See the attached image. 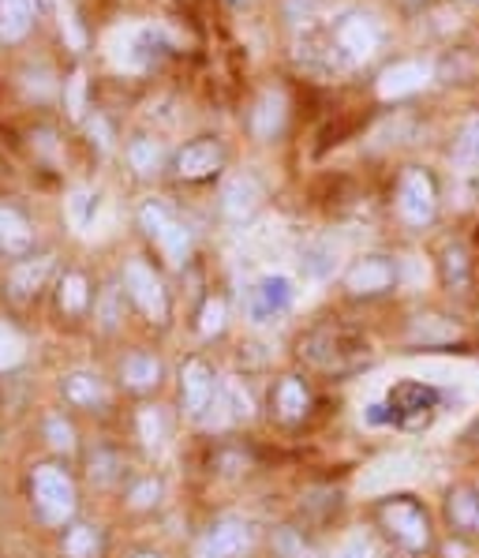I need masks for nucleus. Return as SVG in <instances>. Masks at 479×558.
Returning <instances> with one entry per match:
<instances>
[{
	"label": "nucleus",
	"instance_id": "obj_42",
	"mask_svg": "<svg viewBox=\"0 0 479 558\" xmlns=\"http://www.w3.org/2000/svg\"><path fill=\"white\" fill-rule=\"evenodd\" d=\"M101 315H106V326H116L120 315H116V293H113V289H109L106 300H101Z\"/></svg>",
	"mask_w": 479,
	"mask_h": 558
},
{
	"label": "nucleus",
	"instance_id": "obj_25",
	"mask_svg": "<svg viewBox=\"0 0 479 558\" xmlns=\"http://www.w3.org/2000/svg\"><path fill=\"white\" fill-rule=\"evenodd\" d=\"M127 161H132V169L139 177H158L161 166H165V150L153 140H135L132 147H127Z\"/></svg>",
	"mask_w": 479,
	"mask_h": 558
},
{
	"label": "nucleus",
	"instance_id": "obj_37",
	"mask_svg": "<svg viewBox=\"0 0 479 558\" xmlns=\"http://www.w3.org/2000/svg\"><path fill=\"white\" fill-rule=\"evenodd\" d=\"M46 435H49V442H53L57 450H64V453H72V450H75V432H72V424H67V420L53 416V420L46 424Z\"/></svg>",
	"mask_w": 479,
	"mask_h": 558
},
{
	"label": "nucleus",
	"instance_id": "obj_17",
	"mask_svg": "<svg viewBox=\"0 0 479 558\" xmlns=\"http://www.w3.org/2000/svg\"><path fill=\"white\" fill-rule=\"evenodd\" d=\"M38 0H0V41H23L34 27Z\"/></svg>",
	"mask_w": 479,
	"mask_h": 558
},
{
	"label": "nucleus",
	"instance_id": "obj_2",
	"mask_svg": "<svg viewBox=\"0 0 479 558\" xmlns=\"http://www.w3.org/2000/svg\"><path fill=\"white\" fill-rule=\"evenodd\" d=\"M379 521L405 551L419 555V551H427V544H431V521H427V510L413 499H382Z\"/></svg>",
	"mask_w": 479,
	"mask_h": 558
},
{
	"label": "nucleus",
	"instance_id": "obj_9",
	"mask_svg": "<svg viewBox=\"0 0 479 558\" xmlns=\"http://www.w3.org/2000/svg\"><path fill=\"white\" fill-rule=\"evenodd\" d=\"M213 393H218V379H213L207 360H187L180 367V398H184V409L192 416H207Z\"/></svg>",
	"mask_w": 479,
	"mask_h": 558
},
{
	"label": "nucleus",
	"instance_id": "obj_36",
	"mask_svg": "<svg viewBox=\"0 0 479 558\" xmlns=\"http://www.w3.org/2000/svg\"><path fill=\"white\" fill-rule=\"evenodd\" d=\"M161 499V480H143V484L132 487V495H127V502L135 506V510H147V506H158Z\"/></svg>",
	"mask_w": 479,
	"mask_h": 558
},
{
	"label": "nucleus",
	"instance_id": "obj_39",
	"mask_svg": "<svg viewBox=\"0 0 479 558\" xmlns=\"http://www.w3.org/2000/svg\"><path fill=\"white\" fill-rule=\"evenodd\" d=\"M465 278H468L465 252L460 247H446V281L450 286H465Z\"/></svg>",
	"mask_w": 479,
	"mask_h": 558
},
{
	"label": "nucleus",
	"instance_id": "obj_1",
	"mask_svg": "<svg viewBox=\"0 0 479 558\" xmlns=\"http://www.w3.org/2000/svg\"><path fill=\"white\" fill-rule=\"evenodd\" d=\"M109 60L116 72H150L169 49V31L153 27V23H132V27H116L106 41Z\"/></svg>",
	"mask_w": 479,
	"mask_h": 558
},
{
	"label": "nucleus",
	"instance_id": "obj_5",
	"mask_svg": "<svg viewBox=\"0 0 479 558\" xmlns=\"http://www.w3.org/2000/svg\"><path fill=\"white\" fill-rule=\"evenodd\" d=\"M124 289L147 319L153 323L169 319V296H165V289H161V278L143 259H132L124 266Z\"/></svg>",
	"mask_w": 479,
	"mask_h": 558
},
{
	"label": "nucleus",
	"instance_id": "obj_6",
	"mask_svg": "<svg viewBox=\"0 0 479 558\" xmlns=\"http://www.w3.org/2000/svg\"><path fill=\"white\" fill-rule=\"evenodd\" d=\"M296 300V286L288 274H267V278L255 281V289L247 293V315L255 323H270L278 315H285Z\"/></svg>",
	"mask_w": 479,
	"mask_h": 558
},
{
	"label": "nucleus",
	"instance_id": "obj_41",
	"mask_svg": "<svg viewBox=\"0 0 479 558\" xmlns=\"http://www.w3.org/2000/svg\"><path fill=\"white\" fill-rule=\"evenodd\" d=\"M90 135H98V147H101V150L113 147V132H109L106 117H94V120H90Z\"/></svg>",
	"mask_w": 479,
	"mask_h": 558
},
{
	"label": "nucleus",
	"instance_id": "obj_22",
	"mask_svg": "<svg viewBox=\"0 0 479 558\" xmlns=\"http://www.w3.org/2000/svg\"><path fill=\"white\" fill-rule=\"evenodd\" d=\"M273 405H278L281 420H304L307 405H311V393L299 379H281L278 390H273Z\"/></svg>",
	"mask_w": 479,
	"mask_h": 558
},
{
	"label": "nucleus",
	"instance_id": "obj_3",
	"mask_svg": "<svg viewBox=\"0 0 479 558\" xmlns=\"http://www.w3.org/2000/svg\"><path fill=\"white\" fill-rule=\"evenodd\" d=\"M30 492H34V506H38V513L49 525H64L75 513V484L64 469L38 465L30 476Z\"/></svg>",
	"mask_w": 479,
	"mask_h": 558
},
{
	"label": "nucleus",
	"instance_id": "obj_13",
	"mask_svg": "<svg viewBox=\"0 0 479 558\" xmlns=\"http://www.w3.org/2000/svg\"><path fill=\"white\" fill-rule=\"evenodd\" d=\"M285 117H288V98L281 90H262V98L255 101L251 109V132L255 140H273V135L285 128Z\"/></svg>",
	"mask_w": 479,
	"mask_h": 558
},
{
	"label": "nucleus",
	"instance_id": "obj_31",
	"mask_svg": "<svg viewBox=\"0 0 479 558\" xmlns=\"http://www.w3.org/2000/svg\"><path fill=\"white\" fill-rule=\"evenodd\" d=\"M173 214H169V206L165 203H158V199H147L139 206V226H143V233L158 240L161 233H165L169 226H173Z\"/></svg>",
	"mask_w": 479,
	"mask_h": 558
},
{
	"label": "nucleus",
	"instance_id": "obj_12",
	"mask_svg": "<svg viewBox=\"0 0 479 558\" xmlns=\"http://www.w3.org/2000/svg\"><path fill=\"white\" fill-rule=\"evenodd\" d=\"M393 278H397V270H393L386 259L371 255V259H359L353 270L345 274V289L353 296H379L393 286Z\"/></svg>",
	"mask_w": 479,
	"mask_h": 558
},
{
	"label": "nucleus",
	"instance_id": "obj_43",
	"mask_svg": "<svg viewBox=\"0 0 479 558\" xmlns=\"http://www.w3.org/2000/svg\"><path fill=\"white\" fill-rule=\"evenodd\" d=\"M135 558H158V555H135Z\"/></svg>",
	"mask_w": 479,
	"mask_h": 558
},
{
	"label": "nucleus",
	"instance_id": "obj_26",
	"mask_svg": "<svg viewBox=\"0 0 479 558\" xmlns=\"http://www.w3.org/2000/svg\"><path fill=\"white\" fill-rule=\"evenodd\" d=\"M153 244L161 247V255L169 259V266H180V263L187 259V255H192V229L180 226V221H173V226H169L165 233L153 240Z\"/></svg>",
	"mask_w": 479,
	"mask_h": 558
},
{
	"label": "nucleus",
	"instance_id": "obj_15",
	"mask_svg": "<svg viewBox=\"0 0 479 558\" xmlns=\"http://www.w3.org/2000/svg\"><path fill=\"white\" fill-rule=\"evenodd\" d=\"M210 409H213V416H218V424H244V420H251V398H247V390L236 379L218 383V393H213Z\"/></svg>",
	"mask_w": 479,
	"mask_h": 558
},
{
	"label": "nucleus",
	"instance_id": "obj_29",
	"mask_svg": "<svg viewBox=\"0 0 479 558\" xmlns=\"http://www.w3.org/2000/svg\"><path fill=\"white\" fill-rule=\"evenodd\" d=\"M453 161H457L460 169L479 166V117H472L465 128H460L457 143H453Z\"/></svg>",
	"mask_w": 479,
	"mask_h": 558
},
{
	"label": "nucleus",
	"instance_id": "obj_18",
	"mask_svg": "<svg viewBox=\"0 0 479 558\" xmlns=\"http://www.w3.org/2000/svg\"><path fill=\"white\" fill-rule=\"evenodd\" d=\"M34 244V229L15 206H0V247L8 255H27Z\"/></svg>",
	"mask_w": 479,
	"mask_h": 558
},
{
	"label": "nucleus",
	"instance_id": "obj_16",
	"mask_svg": "<svg viewBox=\"0 0 479 558\" xmlns=\"http://www.w3.org/2000/svg\"><path fill=\"white\" fill-rule=\"evenodd\" d=\"M439 393L423 383H401L397 390L390 393V416L397 420H408V416H423V412L434 409Z\"/></svg>",
	"mask_w": 479,
	"mask_h": 558
},
{
	"label": "nucleus",
	"instance_id": "obj_35",
	"mask_svg": "<svg viewBox=\"0 0 479 558\" xmlns=\"http://www.w3.org/2000/svg\"><path fill=\"white\" fill-rule=\"evenodd\" d=\"M20 360H23V338L12 326L0 323V372H12Z\"/></svg>",
	"mask_w": 479,
	"mask_h": 558
},
{
	"label": "nucleus",
	"instance_id": "obj_20",
	"mask_svg": "<svg viewBox=\"0 0 479 558\" xmlns=\"http://www.w3.org/2000/svg\"><path fill=\"white\" fill-rule=\"evenodd\" d=\"M446 518H450L453 529L479 532V492H472V487H457V492H450Z\"/></svg>",
	"mask_w": 479,
	"mask_h": 558
},
{
	"label": "nucleus",
	"instance_id": "obj_27",
	"mask_svg": "<svg viewBox=\"0 0 479 558\" xmlns=\"http://www.w3.org/2000/svg\"><path fill=\"white\" fill-rule=\"evenodd\" d=\"M90 304V286L83 274H64L60 278V307H64L67 315H83Z\"/></svg>",
	"mask_w": 479,
	"mask_h": 558
},
{
	"label": "nucleus",
	"instance_id": "obj_11",
	"mask_svg": "<svg viewBox=\"0 0 479 558\" xmlns=\"http://www.w3.org/2000/svg\"><path fill=\"white\" fill-rule=\"evenodd\" d=\"M255 532L247 521H221L207 532V539L199 544V558H240L251 547Z\"/></svg>",
	"mask_w": 479,
	"mask_h": 558
},
{
	"label": "nucleus",
	"instance_id": "obj_40",
	"mask_svg": "<svg viewBox=\"0 0 479 558\" xmlns=\"http://www.w3.org/2000/svg\"><path fill=\"white\" fill-rule=\"evenodd\" d=\"M60 27H64L67 41H72L75 49H83V31L75 27V15H72V8H67V4H60Z\"/></svg>",
	"mask_w": 479,
	"mask_h": 558
},
{
	"label": "nucleus",
	"instance_id": "obj_10",
	"mask_svg": "<svg viewBox=\"0 0 479 558\" xmlns=\"http://www.w3.org/2000/svg\"><path fill=\"white\" fill-rule=\"evenodd\" d=\"M262 206V184L251 173H236L221 187V214L236 226H244L247 218H255V210Z\"/></svg>",
	"mask_w": 479,
	"mask_h": 558
},
{
	"label": "nucleus",
	"instance_id": "obj_32",
	"mask_svg": "<svg viewBox=\"0 0 479 558\" xmlns=\"http://www.w3.org/2000/svg\"><path fill=\"white\" fill-rule=\"evenodd\" d=\"M64 109H67V117H72V120H83V113H87V72H83V68H75V72L67 75Z\"/></svg>",
	"mask_w": 479,
	"mask_h": 558
},
{
	"label": "nucleus",
	"instance_id": "obj_30",
	"mask_svg": "<svg viewBox=\"0 0 479 558\" xmlns=\"http://www.w3.org/2000/svg\"><path fill=\"white\" fill-rule=\"evenodd\" d=\"M139 439L147 442V450H161L165 446V416H161V409H153V405H147V409H139Z\"/></svg>",
	"mask_w": 479,
	"mask_h": 558
},
{
	"label": "nucleus",
	"instance_id": "obj_19",
	"mask_svg": "<svg viewBox=\"0 0 479 558\" xmlns=\"http://www.w3.org/2000/svg\"><path fill=\"white\" fill-rule=\"evenodd\" d=\"M49 274H53V255H34V259H23L15 266L8 286H12L15 296H34L49 281Z\"/></svg>",
	"mask_w": 479,
	"mask_h": 558
},
{
	"label": "nucleus",
	"instance_id": "obj_23",
	"mask_svg": "<svg viewBox=\"0 0 479 558\" xmlns=\"http://www.w3.org/2000/svg\"><path fill=\"white\" fill-rule=\"evenodd\" d=\"M120 375L132 390H150V386L161 383V364L150 353H132L120 364Z\"/></svg>",
	"mask_w": 479,
	"mask_h": 558
},
{
	"label": "nucleus",
	"instance_id": "obj_24",
	"mask_svg": "<svg viewBox=\"0 0 479 558\" xmlns=\"http://www.w3.org/2000/svg\"><path fill=\"white\" fill-rule=\"evenodd\" d=\"M94 218H98V195L90 187H75L67 195V221H72L75 233H90Z\"/></svg>",
	"mask_w": 479,
	"mask_h": 558
},
{
	"label": "nucleus",
	"instance_id": "obj_38",
	"mask_svg": "<svg viewBox=\"0 0 479 558\" xmlns=\"http://www.w3.org/2000/svg\"><path fill=\"white\" fill-rule=\"evenodd\" d=\"M333 558H379V551H374V544L364 532H356V536H348L345 544H341V551Z\"/></svg>",
	"mask_w": 479,
	"mask_h": 558
},
{
	"label": "nucleus",
	"instance_id": "obj_4",
	"mask_svg": "<svg viewBox=\"0 0 479 558\" xmlns=\"http://www.w3.org/2000/svg\"><path fill=\"white\" fill-rule=\"evenodd\" d=\"M439 210V195H434V180L423 173V169H405L397 187V214L408 221V226L423 229L427 221Z\"/></svg>",
	"mask_w": 479,
	"mask_h": 558
},
{
	"label": "nucleus",
	"instance_id": "obj_34",
	"mask_svg": "<svg viewBox=\"0 0 479 558\" xmlns=\"http://www.w3.org/2000/svg\"><path fill=\"white\" fill-rule=\"evenodd\" d=\"M413 338L416 341H423V345H439V341H453L457 338V326H442L434 315H427V319H419L416 323V330H413Z\"/></svg>",
	"mask_w": 479,
	"mask_h": 558
},
{
	"label": "nucleus",
	"instance_id": "obj_14",
	"mask_svg": "<svg viewBox=\"0 0 479 558\" xmlns=\"http://www.w3.org/2000/svg\"><path fill=\"white\" fill-rule=\"evenodd\" d=\"M221 161H225V154H221L218 143H192V147H184L176 154V173L184 180H202L210 173H218Z\"/></svg>",
	"mask_w": 479,
	"mask_h": 558
},
{
	"label": "nucleus",
	"instance_id": "obj_21",
	"mask_svg": "<svg viewBox=\"0 0 479 558\" xmlns=\"http://www.w3.org/2000/svg\"><path fill=\"white\" fill-rule=\"evenodd\" d=\"M64 398L72 401V405L90 409V405H101V401H106V386H101L98 375H90V372H72V375H64Z\"/></svg>",
	"mask_w": 479,
	"mask_h": 558
},
{
	"label": "nucleus",
	"instance_id": "obj_28",
	"mask_svg": "<svg viewBox=\"0 0 479 558\" xmlns=\"http://www.w3.org/2000/svg\"><path fill=\"white\" fill-rule=\"evenodd\" d=\"M101 547V536L94 525H75L64 532V555L67 558H94Z\"/></svg>",
	"mask_w": 479,
	"mask_h": 558
},
{
	"label": "nucleus",
	"instance_id": "obj_33",
	"mask_svg": "<svg viewBox=\"0 0 479 558\" xmlns=\"http://www.w3.org/2000/svg\"><path fill=\"white\" fill-rule=\"evenodd\" d=\"M225 315H229L225 300L210 296L207 304H202V312H199V333H202V338H213V333L225 330Z\"/></svg>",
	"mask_w": 479,
	"mask_h": 558
},
{
	"label": "nucleus",
	"instance_id": "obj_7",
	"mask_svg": "<svg viewBox=\"0 0 479 558\" xmlns=\"http://www.w3.org/2000/svg\"><path fill=\"white\" fill-rule=\"evenodd\" d=\"M333 41H337V49L353 60V64H364V60H371L374 49H379V27H374L371 15L353 12V15H345V20L337 23Z\"/></svg>",
	"mask_w": 479,
	"mask_h": 558
},
{
	"label": "nucleus",
	"instance_id": "obj_8",
	"mask_svg": "<svg viewBox=\"0 0 479 558\" xmlns=\"http://www.w3.org/2000/svg\"><path fill=\"white\" fill-rule=\"evenodd\" d=\"M431 83V64L423 60H401V64H390L386 72L379 75L374 90H379L382 101H397V98H408V94L423 90Z\"/></svg>",
	"mask_w": 479,
	"mask_h": 558
}]
</instances>
